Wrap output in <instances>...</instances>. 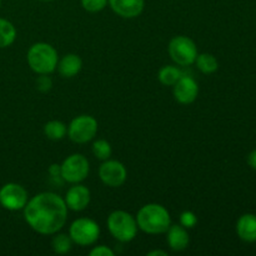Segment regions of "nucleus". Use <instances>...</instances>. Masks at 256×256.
Returning a JSON list of instances; mask_svg holds the SVG:
<instances>
[{"mask_svg":"<svg viewBox=\"0 0 256 256\" xmlns=\"http://www.w3.org/2000/svg\"><path fill=\"white\" fill-rule=\"evenodd\" d=\"M28 200V192L16 182H8L0 189V205L9 212L24 209Z\"/></svg>","mask_w":256,"mask_h":256,"instance_id":"1a4fd4ad","label":"nucleus"},{"mask_svg":"<svg viewBox=\"0 0 256 256\" xmlns=\"http://www.w3.org/2000/svg\"><path fill=\"white\" fill-rule=\"evenodd\" d=\"M52 82L48 75H40L39 78L36 79V89L40 90L42 92H46L52 89Z\"/></svg>","mask_w":256,"mask_h":256,"instance_id":"393cba45","label":"nucleus"},{"mask_svg":"<svg viewBox=\"0 0 256 256\" xmlns=\"http://www.w3.org/2000/svg\"><path fill=\"white\" fill-rule=\"evenodd\" d=\"M170 58L172 62L180 66H189L194 64L198 56V46L194 40L185 35L174 36L168 46Z\"/></svg>","mask_w":256,"mask_h":256,"instance_id":"39448f33","label":"nucleus"},{"mask_svg":"<svg viewBox=\"0 0 256 256\" xmlns=\"http://www.w3.org/2000/svg\"><path fill=\"white\" fill-rule=\"evenodd\" d=\"M72 240L68 234H56L52 240V248L55 254L65 255L72 250Z\"/></svg>","mask_w":256,"mask_h":256,"instance_id":"412c9836","label":"nucleus"},{"mask_svg":"<svg viewBox=\"0 0 256 256\" xmlns=\"http://www.w3.org/2000/svg\"><path fill=\"white\" fill-rule=\"evenodd\" d=\"M0 6H2V0H0Z\"/></svg>","mask_w":256,"mask_h":256,"instance_id":"7c9ffc66","label":"nucleus"},{"mask_svg":"<svg viewBox=\"0 0 256 256\" xmlns=\"http://www.w3.org/2000/svg\"><path fill=\"white\" fill-rule=\"evenodd\" d=\"M40 2H52V0H40Z\"/></svg>","mask_w":256,"mask_h":256,"instance_id":"c756f323","label":"nucleus"},{"mask_svg":"<svg viewBox=\"0 0 256 256\" xmlns=\"http://www.w3.org/2000/svg\"><path fill=\"white\" fill-rule=\"evenodd\" d=\"M196 222L198 218L192 212L186 210V212H182V215H180V225L184 226L185 229H192L196 225Z\"/></svg>","mask_w":256,"mask_h":256,"instance_id":"b1692460","label":"nucleus"},{"mask_svg":"<svg viewBox=\"0 0 256 256\" xmlns=\"http://www.w3.org/2000/svg\"><path fill=\"white\" fill-rule=\"evenodd\" d=\"M100 180L109 188H119L126 182L128 172L124 164L118 160H104L99 168Z\"/></svg>","mask_w":256,"mask_h":256,"instance_id":"9d476101","label":"nucleus"},{"mask_svg":"<svg viewBox=\"0 0 256 256\" xmlns=\"http://www.w3.org/2000/svg\"><path fill=\"white\" fill-rule=\"evenodd\" d=\"M69 235L72 242L80 246L95 244L100 236V226L96 222L89 218H80L70 225Z\"/></svg>","mask_w":256,"mask_h":256,"instance_id":"423d86ee","label":"nucleus"},{"mask_svg":"<svg viewBox=\"0 0 256 256\" xmlns=\"http://www.w3.org/2000/svg\"><path fill=\"white\" fill-rule=\"evenodd\" d=\"M108 5V0H82V6L89 12H99Z\"/></svg>","mask_w":256,"mask_h":256,"instance_id":"5701e85b","label":"nucleus"},{"mask_svg":"<svg viewBox=\"0 0 256 256\" xmlns=\"http://www.w3.org/2000/svg\"><path fill=\"white\" fill-rule=\"evenodd\" d=\"M90 199H92L90 190L85 185L78 182L68 190L64 200L68 209L72 210V212H82L89 206Z\"/></svg>","mask_w":256,"mask_h":256,"instance_id":"f8f14e48","label":"nucleus"},{"mask_svg":"<svg viewBox=\"0 0 256 256\" xmlns=\"http://www.w3.org/2000/svg\"><path fill=\"white\" fill-rule=\"evenodd\" d=\"M48 172H49V174L52 175V176H60V165L59 164L50 165Z\"/></svg>","mask_w":256,"mask_h":256,"instance_id":"cd10ccee","label":"nucleus"},{"mask_svg":"<svg viewBox=\"0 0 256 256\" xmlns=\"http://www.w3.org/2000/svg\"><path fill=\"white\" fill-rule=\"evenodd\" d=\"M58 72L62 78H74L82 68V60L76 54H66L58 62Z\"/></svg>","mask_w":256,"mask_h":256,"instance_id":"dca6fc26","label":"nucleus"},{"mask_svg":"<svg viewBox=\"0 0 256 256\" xmlns=\"http://www.w3.org/2000/svg\"><path fill=\"white\" fill-rule=\"evenodd\" d=\"M135 219L138 228L150 235L164 234L172 225L170 212L162 205L155 202L140 208Z\"/></svg>","mask_w":256,"mask_h":256,"instance_id":"f03ea898","label":"nucleus"},{"mask_svg":"<svg viewBox=\"0 0 256 256\" xmlns=\"http://www.w3.org/2000/svg\"><path fill=\"white\" fill-rule=\"evenodd\" d=\"M108 229L120 242H130L138 232L136 219L124 210H115L108 216Z\"/></svg>","mask_w":256,"mask_h":256,"instance_id":"20e7f679","label":"nucleus"},{"mask_svg":"<svg viewBox=\"0 0 256 256\" xmlns=\"http://www.w3.org/2000/svg\"><path fill=\"white\" fill-rule=\"evenodd\" d=\"M98 132V122L90 115H79L74 118L68 128L70 140L76 144H85L94 139Z\"/></svg>","mask_w":256,"mask_h":256,"instance_id":"6e6552de","label":"nucleus"},{"mask_svg":"<svg viewBox=\"0 0 256 256\" xmlns=\"http://www.w3.org/2000/svg\"><path fill=\"white\" fill-rule=\"evenodd\" d=\"M182 75L184 74L179 68L172 66V65H165L158 72V79L165 86H172Z\"/></svg>","mask_w":256,"mask_h":256,"instance_id":"a211bd4d","label":"nucleus"},{"mask_svg":"<svg viewBox=\"0 0 256 256\" xmlns=\"http://www.w3.org/2000/svg\"><path fill=\"white\" fill-rule=\"evenodd\" d=\"M112 145H110V142L108 140L99 139L92 144V154H94V156L96 159L102 160V162L108 160L112 156Z\"/></svg>","mask_w":256,"mask_h":256,"instance_id":"4be33fe9","label":"nucleus"},{"mask_svg":"<svg viewBox=\"0 0 256 256\" xmlns=\"http://www.w3.org/2000/svg\"><path fill=\"white\" fill-rule=\"evenodd\" d=\"M16 39V29L6 19L0 18V49L8 48Z\"/></svg>","mask_w":256,"mask_h":256,"instance_id":"f3484780","label":"nucleus"},{"mask_svg":"<svg viewBox=\"0 0 256 256\" xmlns=\"http://www.w3.org/2000/svg\"><path fill=\"white\" fill-rule=\"evenodd\" d=\"M90 256H114V252L110 248L105 246V245H99L95 246L92 252H89Z\"/></svg>","mask_w":256,"mask_h":256,"instance_id":"a878e982","label":"nucleus"},{"mask_svg":"<svg viewBox=\"0 0 256 256\" xmlns=\"http://www.w3.org/2000/svg\"><path fill=\"white\" fill-rule=\"evenodd\" d=\"M30 69L39 75H49L58 66V52L48 42H35L26 54Z\"/></svg>","mask_w":256,"mask_h":256,"instance_id":"7ed1b4c3","label":"nucleus"},{"mask_svg":"<svg viewBox=\"0 0 256 256\" xmlns=\"http://www.w3.org/2000/svg\"><path fill=\"white\" fill-rule=\"evenodd\" d=\"M44 134L50 140H62L68 134V128L60 120H52L44 125Z\"/></svg>","mask_w":256,"mask_h":256,"instance_id":"aec40b11","label":"nucleus"},{"mask_svg":"<svg viewBox=\"0 0 256 256\" xmlns=\"http://www.w3.org/2000/svg\"><path fill=\"white\" fill-rule=\"evenodd\" d=\"M248 164L252 169L256 170V149L252 150L249 155H248Z\"/></svg>","mask_w":256,"mask_h":256,"instance_id":"bb28decb","label":"nucleus"},{"mask_svg":"<svg viewBox=\"0 0 256 256\" xmlns=\"http://www.w3.org/2000/svg\"><path fill=\"white\" fill-rule=\"evenodd\" d=\"M148 256H168V254L162 250H152V252H148Z\"/></svg>","mask_w":256,"mask_h":256,"instance_id":"c85d7f7f","label":"nucleus"},{"mask_svg":"<svg viewBox=\"0 0 256 256\" xmlns=\"http://www.w3.org/2000/svg\"><path fill=\"white\" fill-rule=\"evenodd\" d=\"M195 65L204 74H212L219 69V62H218L216 58L212 54H208V52L198 54L196 59H195Z\"/></svg>","mask_w":256,"mask_h":256,"instance_id":"6ab92c4d","label":"nucleus"},{"mask_svg":"<svg viewBox=\"0 0 256 256\" xmlns=\"http://www.w3.org/2000/svg\"><path fill=\"white\" fill-rule=\"evenodd\" d=\"M89 162L82 154L70 155L60 165V176L70 184L84 182L89 175Z\"/></svg>","mask_w":256,"mask_h":256,"instance_id":"0eeeda50","label":"nucleus"},{"mask_svg":"<svg viewBox=\"0 0 256 256\" xmlns=\"http://www.w3.org/2000/svg\"><path fill=\"white\" fill-rule=\"evenodd\" d=\"M172 94H174L175 100L180 104H192L196 100L198 95H199V85L194 78L182 75L172 85Z\"/></svg>","mask_w":256,"mask_h":256,"instance_id":"9b49d317","label":"nucleus"},{"mask_svg":"<svg viewBox=\"0 0 256 256\" xmlns=\"http://www.w3.org/2000/svg\"><path fill=\"white\" fill-rule=\"evenodd\" d=\"M115 14L124 19L139 16L145 6V0H108Z\"/></svg>","mask_w":256,"mask_h":256,"instance_id":"ddd939ff","label":"nucleus"},{"mask_svg":"<svg viewBox=\"0 0 256 256\" xmlns=\"http://www.w3.org/2000/svg\"><path fill=\"white\" fill-rule=\"evenodd\" d=\"M166 242L170 249L174 252H182L189 246L190 238L188 229L182 225H170L166 230Z\"/></svg>","mask_w":256,"mask_h":256,"instance_id":"4468645a","label":"nucleus"},{"mask_svg":"<svg viewBox=\"0 0 256 256\" xmlns=\"http://www.w3.org/2000/svg\"><path fill=\"white\" fill-rule=\"evenodd\" d=\"M238 236L245 242H256V215L244 214L236 222Z\"/></svg>","mask_w":256,"mask_h":256,"instance_id":"2eb2a0df","label":"nucleus"},{"mask_svg":"<svg viewBox=\"0 0 256 256\" xmlns=\"http://www.w3.org/2000/svg\"><path fill=\"white\" fill-rule=\"evenodd\" d=\"M24 219L38 234L54 235L62 229L68 219L65 200L55 192H45L28 200Z\"/></svg>","mask_w":256,"mask_h":256,"instance_id":"f257e3e1","label":"nucleus"}]
</instances>
